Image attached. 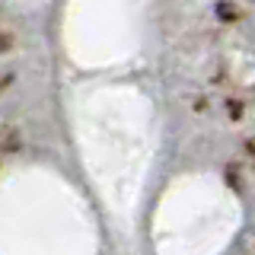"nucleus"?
Returning a JSON list of instances; mask_svg holds the SVG:
<instances>
[]
</instances>
